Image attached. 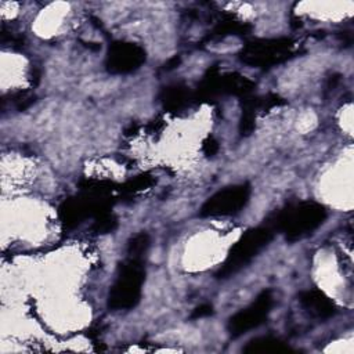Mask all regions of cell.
Instances as JSON below:
<instances>
[{
    "mask_svg": "<svg viewBox=\"0 0 354 354\" xmlns=\"http://www.w3.org/2000/svg\"><path fill=\"white\" fill-rule=\"evenodd\" d=\"M326 212L322 205L307 201L289 205L271 216L267 224L272 230L285 234L286 239L297 241L315 231L325 220Z\"/></svg>",
    "mask_w": 354,
    "mask_h": 354,
    "instance_id": "6da1fadb",
    "label": "cell"
},
{
    "mask_svg": "<svg viewBox=\"0 0 354 354\" xmlns=\"http://www.w3.org/2000/svg\"><path fill=\"white\" fill-rule=\"evenodd\" d=\"M144 282L142 257L127 254L119 268L118 278L108 296V306L113 310L133 308L141 296Z\"/></svg>",
    "mask_w": 354,
    "mask_h": 354,
    "instance_id": "7a4b0ae2",
    "label": "cell"
},
{
    "mask_svg": "<svg viewBox=\"0 0 354 354\" xmlns=\"http://www.w3.org/2000/svg\"><path fill=\"white\" fill-rule=\"evenodd\" d=\"M274 230L266 223L264 225L256 227L245 232V235L232 246L224 266L218 271L220 278H225L235 274L245 267L250 260L272 239Z\"/></svg>",
    "mask_w": 354,
    "mask_h": 354,
    "instance_id": "3957f363",
    "label": "cell"
},
{
    "mask_svg": "<svg viewBox=\"0 0 354 354\" xmlns=\"http://www.w3.org/2000/svg\"><path fill=\"white\" fill-rule=\"evenodd\" d=\"M292 43L288 39L260 40L248 43L242 51V61L254 66H271L289 58Z\"/></svg>",
    "mask_w": 354,
    "mask_h": 354,
    "instance_id": "277c9868",
    "label": "cell"
},
{
    "mask_svg": "<svg viewBox=\"0 0 354 354\" xmlns=\"http://www.w3.org/2000/svg\"><path fill=\"white\" fill-rule=\"evenodd\" d=\"M250 188L248 184L227 187L212 195L201 207L202 217L236 214L248 203Z\"/></svg>",
    "mask_w": 354,
    "mask_h": 354,
    "instance_id": "5b68a950",
    "label": "cell"
},
{
    "mask_svg": "<svg viewBox=\"0 0 354 354\" xmlns=\"http://www.w3.org/2000/svg\"><path fill=\"white\" fill-rule=\"evenodd\" d=\"M272 304L274 297L271 290H263L252 304H249L246 308L238 311L235 315L230 318L228 332L231 333V336H241L248 330L261 325L267 319L272 308Z\"/></svg>",
    "mask_w": 354,
    "mask_h": 354,
    "instance_id": "8992f818",
    "label": "cell"
},
{
    "mask_svg": "<svg viewBox=\"0 0 354 354\" xmlns=\"http://www.w3.org/2000/svg\"><path fill=\"white\" fill-rule=\"evenodd\" d=\"M145 61V51L134 43L116 41L111 44L106 55V69L111 73H129L140 68Z\"/></svg>",
    "mask_w": 354,
    "mask_h": 354,
    "instance_id": "52a82bcc",
    "label": "cell"
},
{
    "mask_svg": "<svg viewBox=\"0 0 354 354\" xmlns=\"http://www.w3.org/2000/svg\"><path fill=\"white\" fill-rule=\"evenodd\" d=\"M299 301L304 310L317 318H329L336 313L335 304L317 289L301 292L299 295Z\"/></svg>",
    "mask_w": 354,
    "mask_h": 354,
    "instance_id": "ba28073f",
    "label": "cell"
},
{
    "mask_svg": "<svg viewBox=\"0 0 354 354\" xmlns=\"http://www.w3.org/2000/svg\"><path fill=\"white\" fill-rule=\"evenodd\" d=\"M245 353H261V354H279V353H288L290 351L289 346H286L282 340L277 337H257L250 340L245 347Z\"/></svg>",
    "mask_w": 354,
    "mask_h": 354,
    "instance_id": "9c48e42d",
    "label": "cell"
},
{
    "mask_svg": "<svg viewBox=\"0 0 354 354\" xmlns=\"http://www.w3.org/2000/svg\"><path fill=\"white\" fill-rule=\"evenodd\" d=\"M162 98L167 108L176 109V108H180L185 102V100L188 98V93H187L185 87L171 86L165 90Z\"/></svg>",
    "mask_w": 354,
    "mask_h": 354,
    "instance_id": "30bf717a",
    "label": "cell"
},
{
    "mask_svg": "<svg viewBox=\"0 0 354 354\" xmlns=\"http://www.w3.org/2000/svg\"><path fill=\"white\" fill-rule=\"evenodd\" d=\"M149 246V236L145 232H140L134 235L127 243V254L144 257Z\"/></svg>",
    "mask_w": 354,
    "mask_h": 354,
    "instance_id": "8fae6325",
    "label": "cell"
},
{
    "mask_svg": "<svg viewBox=\"0 0 354 354\" xmlns=\"http://www.w3.org/2000/svg\"><path fill=\"white\" fill-rule=\"evenodd\" d=\"M210 314H212V306L202 304V306L195 308V311L192 313L191 318H202V317H206V315H210Z\"/></svg>",
    "mask_w": 354,
    "mask_h": 354,
    "instance_id": "7c38bea8",
    "label": "cell"
},
{
    "mask_svg": "<svg viewBox=\"0 0 354 354\" xmlns=\"http://www.w3.org/2000/svg\"><path fill=\"white\" fill-rule=\"evenodd\" d=\"M217 148H218L217 142H216V141H213V140H209V141H206V142H205L203 151L206 152V155H213V153L217 151Z\"/></svg>",
    "mask_w": 354,
    "mask_h": 354,
    "instance_id": "4fadbf2b",
    "label": "cell"
}]
</instances>
